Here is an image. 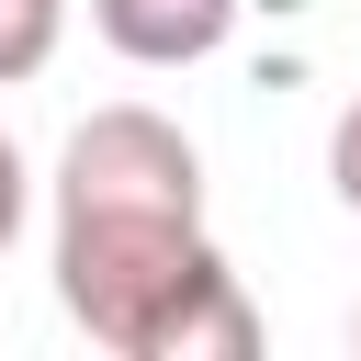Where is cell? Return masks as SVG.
Returning <instances> with one entry per match:
<instances>
[{
	"mask_svg": "<svg viewBox=\"0 0 361 361\" xmlns=\"http://www.w3.org/2000/svg\"><path fill=\"white\" fill-rule=\"evenodd\" d=\"M56 305L113 361H248L259 305L203 237V147L147 113L102 102L56 147Z\"/></svg>",
	"mask_w": 361,
	"mask_h": 361,
	"instance_id": "6da1fadb",
	"label": "cell"
},
{
	"mask_svg": "<svg viewBox=\"0 0 361 361\" xmlns=\"http://www.w3.org/2000/svg\"><path fill=\"white\" fill-rule=\"evenodd\" d=\"M248 0H90V34L124 56V68H203L226 34H237Z\"/></svg>",
	"mask_w": 361,
	"mask_h": 361,
	"instance_id": "7a4b0ae2",
	"label": "cell"
},
{
	"mask_svg": "<svg viewBox=\"0 0 361 361\" xmlns=\"http://www.w3.org/2000/svg\"><path fill=\"white\" fill-rule=\"evenodd\" d=\"M56 45H68V0H0V90L45 79Z\"/></svg>",
	"mask_w": 361,
	"mask_h": 361,
	"instance_id": "3957f363",
	"label": "cell"
},
{
	"mask_svg": "<svg viewBox=\"0 0 361 361\" xmlns=\"http://www.w3.org/2000/svg\"><path fill=\"white\" fill-rule=\"evenodd\" d=\"M327 192L361 214V90L338 102V124H327Z\"/></svg>",
	"mask_w": 361,
	"mask_h": 361,
	"instance_id": "277c9868",
	"label": "cell"
},
{
	"mask_svg": "<svg viewBox=\"0 0 361 361\" xmlns=\"http://www.w3.org/2000/svg\"><path fill=\"white\" fill-rule=\"evenodd\" d=\"M23 214H34V169H23V147L0 135V259H11V237H23Z\"/></svg>",
	"mask_w": 361,
	"mask_h": 361,
	"instance_id": "5b68a950",
	"label": "cell"
},
{
	"mask_svg": "<svg viewBox=\"0 0 361 361\" xmlns=\"http://www.w3.org/2000/svg\"><path fill=\"white\" fill-rule=\"evenodd\" d=\"M350 350H361V305H350Z\"/></svg>",
	"mask_w": 361,
	"mask_h": 361,
	"instance_id": "8992f818",
	"label": "cell"
}]
</instances>
